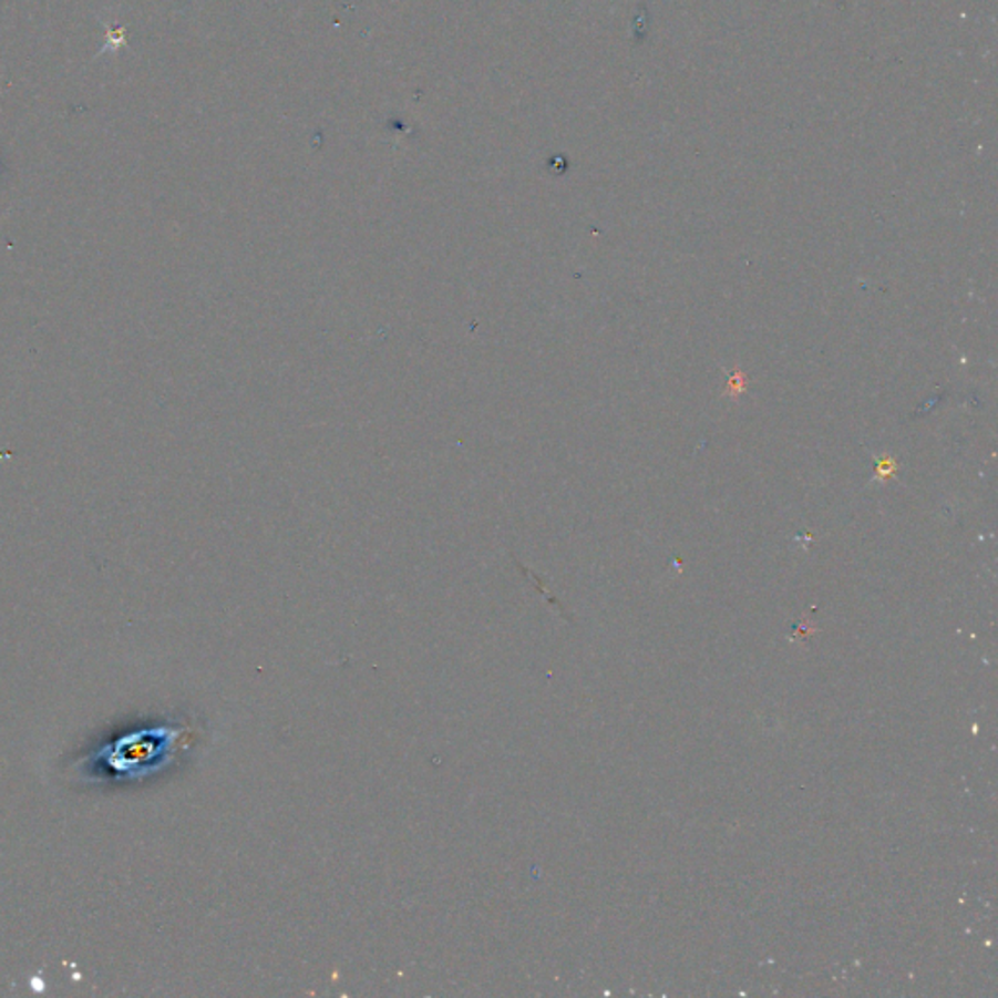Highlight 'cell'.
<instances>
[{
	"instance_id": "cell-1",
	"label": "cell",
	"mask_w": 998,
	"mask_h": 998,
	"mask_svg": "<svg viewBox=\"0 0 998 998\" xmlns=\"http://www.w3.org/2000/svg\"><path fill=\"white\" fill-rule=\"evenodd\" d=\"M179 731L166 726L127 731L107 741L81 761L89 782H133L158 771L174 755Z\"/></svg>"
}]
</instances>
